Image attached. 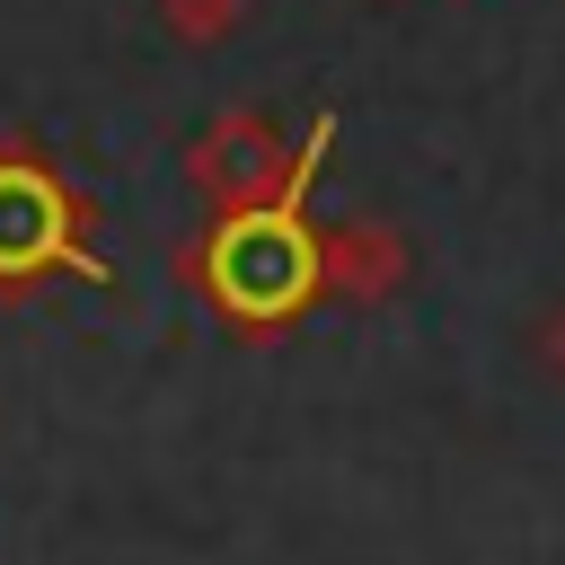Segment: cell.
<instances>
[{
	"mask_svg": "<svg viewBox=\"0 0 565 565\" xmlns=\"http://www.w3.org/2000/svg\"><path fill=\"white\" fill-rule=\"evenodd\" d=\"M212 291H221V309H238V318H282V309H300V300L318 291V238H309L291 212L247 203V212L221 221V238H212Z\"/></svg>",
	"mask_w": 565,
	"mask_h": 565,
	"instance_id": "1",
	"label": "cell"
},
{
	"mask_svg": "<svg viewBox=\"0 0 565 565\" xmlns=\"http://www.w3.org/2000/svg\"><path fill=\"white\" fill-rule=\"evenodd\" d=\"M71 247V221H62V194L35 177V168H0V274H35Z\"/></svg>",
	"mask_w": 565,
	"mask_h": 565,
	"instance_id": "2",
	"label": "cell"
},
{
	"mask_svg": "<svg viewBox=\"0 0 565 565\" xmlns=\"http://www.w3.org/2000/svg\"><path fill=\"white\" fill-rule=\"evenodd\" d=\"M194 177L221 194V203H256L265 185H282V141L265 124H221L203 150H194Z\"/></svg>",
	"mask_w": 565,
	"mask_h": 565,
	"instance_id": "3",
	"label": "cell"
}]
</instances>
